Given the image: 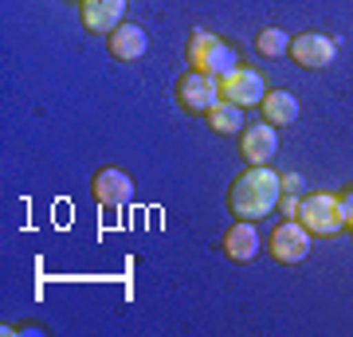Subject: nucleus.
Instances as JSON below:
<instances>
[{
    "mask_svg": "<svg viewBox=\"0 0 353 337\" xmlns=\"http://www.w3.org/2000/svg\"><path fill=\"white\" fill-rule=\"evenodd\" d=\"M185 59L192 63V71H204V75H216V79L232 75V71L240 67L236 48L224 43L216 32H204V28H196V32L189 36V43H185Z\"/></svg>",
    "mask_w": 353,
    "mask_h": 337,
    "instance_id": "f03ea898",
    "label": "nucleus"
},
{
    "mask_svg": "<svg viewBox=\"0 0 353 337\" xmlns=\"http://www.w3.org/2000/svg\"><path fill=\"white\" fill-rule=\"evenodd\" d=\"M90 196L99 200L102 208H122V204L134 196V181H130L122 169L106 165V169H99L94 181H90Z\"/></svg>",
    "mask_w": 353,
    "mask_h": 337,
    "instance_id": "1a4fd4ad",
    "label": "nucleus"
},
{
    "mask_svg": "<svg viewBox=\"0 0 353 337\" xmlns=\"http://www.w3.org/2000/svg\"><path fill=\"white\" fill-rule=\"evenodd\" d=\"M299 185H303V181L294 173H283V192H299Z\"/></svg>",
    "mask_w": 353,
    "mask_h": 337,
    "instance_id": "a211bd4d",
    "label": "nucleus"
},
{
    "mask_svg": "<svg viewBox=\"0 0 353 337\" xmlns=\"http://www.w3.org/2000/svg\"><path fill=\"white\" fill-rule=\"evenodd\" d=\"M224 255L232 263H252L255 255H259V232H255L252 220H236V224L224 232Z\"/></svg>",
    "mask_w": 353,
    "mask_h": 337,
    "instance_id": "f8f14e48",
    "label": "nucleus"
},
{
    "mask_svg": "<svg viewBox=\"0 0 353 337\" xmlns=\"http://www.w3.org/2000/svg\"><path fill=\"white\" fill-rule=\"evenodd\" d=\"M106 48L118 63H138L150 48V36H145V28L134 24V20H122V24L114 28L110 36H106Z\"/></svg>",
    "mask_w": 353,
    "mask_h": 337,
    "instance_id": "9d476101",
    "label": "nucleus"
},
{
    "mask_svg": "<svg viewBox=\"0 0 353 337\" xmlns=\"http://www.w3.org/2000/svg\"><path fill=\"white\" fill-rule=\"evenodd\" d=\"M287 48H290V36L283 28H259V32H255V51H259L263 59H283Z\"/></svg>",
    "mask_w": 353,
    "mask_h": 337,
    "instance_id": "2eb2a0df",
    "label": "nucleus"
},
{
    "mask_svg": "<svg viewBox=\"0 0 353 337\" xmlns=\"http://www.w3.org/2000/svg\"><path fill=\"white\" fill-rule=\"evenodd\" d=\"M279 212H283V220H299V200H294V192H283L279 196Z\"/></svg>",
    "mask_w": 353,
    "mask_h": 337,
    "instance_id": "dca6fc26",
    "label": "nucleus"
},
{
    "mask_svg": "<svg viewBox=\"0 0 353 337\" xmlns=\"http://www.w3.org/2000/svg\"><path fill=\"white\" fill-rule=\"evenodd\" d=\"M122 12H126V0H79V16L90 36H102V32L110 36L122 24Z\"/></svg>",
    "mask_w": 353,
    "mask_h": 337,
    "instance_id": "9b49d317",
    "label": "nucleus"
},
{
    "mask_svg": "<svg viewBox=\"0 0 353 337\" xmlns=\"http://www.w3.org/2000/svg\"><path fill=\"white\" fill-rule=\"evenodd\" d=\"M176 102H181L185 114H208L220 102V79L189 67L185 75L176 79Z\"/></svg>",
    "mask_w": 353,
    "mask_h": 337,
    "instance_id": "20e7f679",
    "label": "nucleus"
},
{
    "mask_svg": "<svg viewBox=\"0 0 353 337\" xmlns=\"http://www.w3.org/2000/svg\"><path fill=\"white\" fill-rule=\"evenodd\" d=\"M267 251H271L275 263L294 267V263H303L306 255H310V232H306L299 220H283V224L267 236Z\"/></svg>",
    "mask_w": 353,
    "mask_h": 337,
    "instance_id": "39448f33",
    "label": "nucleus"
},
{
    "mask_svg": "<svg viewBox=\"0 0 353 337\" xmlns=\"http://www.w3.org/2000/svg\"><path fill=\"white\" fill-rule=\"evenodd\" d=\"M287 51H290V59H294V67H303V71H322V67L334 63L338 43H334L326 32H299V36L290 39Z\"/></svg>",
    "mask_w": 353,
    "mask_h": 337,
    "instance_id": "423d86ee",
    "label": "nucleus"
},
{
    "mask_svg": "<svg viewBox=\"0 0 353 337\" xmlns=\"http://www.w3.org/2000/svg\"><path fill=\"white\" fill-rule=\"evenodd\" d=\"M341 220H345V227L353 232V188L341 192Z\"/></svg>",
    "mask_w": 353,
    "mask_h": 337,
    "instance_id": "f3484780",
    "label": "nucleus"
},
{
    "mask_svg": "<svg viewBox=\"0 0 353 337\" xmlns=\"http://www.w3.org/2000/svg\"><path fill=\"white\" fill-rule=\"evenodd\" d=\"M299 224L310 232V236H338L345 232V220H341V196L334 192H310V196L299 200Z\"/></svg>",
    "mask_w": 353,
    "mask_h": 337,
    "instance_id": "7ed1b4c3",
    "label": "nucleus"
},
{
    "mask_svg": "<svg viewBox=\"0 0 353 337\" xmlns=\"http://www.w3.org/2000/svg\"><path fill=\"white\" fill-rule=\"evenodd\" d=\"M204 118H208V125H212V134H220V138L243 134V106H236V102H228V99H220Z\"/></svg>",
    "mask_w": 353,
    "mask_h": 337,
    "instance_id": "4468645a",
    "label": "nucleus"
},
{
    "mask_svg": "<svg viewBox=\"0 0 353 337\" xmlns=\"http://www.w3.org/2000/svg\"><path fill=\"white\" fill-rule=\"evenodd\" d=\"M283 196V176L271 173L267 165H248V173L236 176L228 188V212L236 220H263L271 208H279Z\"/></svg>",
    "mask_w": 353,
    "mask_h": 337,
    "instance_id": "f257e3e1",
    "label": "nucleus"
},
{
    "mask_svg": "<svg viewBox=\"0 0 353 337\" xmlns=\"http://www.w3.org/2000/svg\"><path fill=\"white\" fill-rule=\"evenodd\" d=\"M259 114H263V122L279 125H294L299 122V99L290 94V90H267L263 102H259Z\"/></svg>",
    "mask_w": 353,
    "mask_h": 337,
    "instance_id": "ddd939ff",
    "label": "nucleus"
},
{
    "mask_svg": "<svg viewBox=\"0 0 353 337\" xmlns=\"http://www.w3.org/2000/svg\"><path fill=\"white\" fill-rule=\"evenodd\" d=\"M240 153H243V161H248V165H271V157L279 153V130L271 122L243 125Z\"/></svg>",
    "mask_w": 353,
    "mask_h": 337,
    "instance_id": "6e6552de",
    "label": "nucleus"
},
{
    "mask_svg": "<svg viewBox=\"0 0 353 337\" xmlns=\"http://www.w3.org/2000/svg\"><path fill=\"white\" fill-rule=\"evenodd\" d=\"M267 94V83L255 67H236L232 75L220 79V99L236 102V106H259Z\"/></svg>",
    "mask_w": 353,
    "mask_h": 337,
    "instance_id": "0eeeda50",
    "label": "nucleus"
}]
</instances>
